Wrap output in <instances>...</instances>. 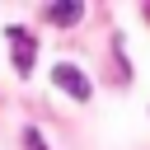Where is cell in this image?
I'll list each match as a JSON object with an SVG mask.
<instances>
[{"label":"cell","mask_w":150,"mask_h":150,"mask_svg":"<svg viewBox=\"0 0 150 150\" xmlns=\"http://www.w3.org/2000/svg\"><path fill=\"white\" fill-rule=\"evenodd\" d=\"M80 14H84V5H47L52 23H80Z\"/></svg>","instance_id":"3957f363"},{"label":"cell","mask_w":150,"mask_h":150,"mask_svg":"<svg viewBox=\"0 0 150 150\" xmlns=\"http://www.w3.org/2000/svg\"><path fill=\"white\" fill-rule=\"evenodd\" d=\"M52 80H56V84H61L66 94H75V98H89V80H84V75H80V70L70 66V61H61V66L52 70Z\"/></svg>","instance_id":"7a4b0ae2"},{"label":"cell","mask_w":150,"mask_h":150,"mask_svg":"<svg viewBox=\"0 0 150 150\" xmlns=\"http://www.w3.org/2000/svg\"><path fill=\"white\" fill-rule=\"evenodd\" d=\"M23 141H28V150H47V145H42V136H38V131H33V127H28V131H23Z\"/></svg>","instance_id":"277c9868"},{"label":"cell","mask_w":150,"mask_h":150,"mask_svg":"<svg viewBox=\"0 0 150 150\" xmlns=\"http://www.w3.org/2000/svg\"><path fill=\"white\" fill-rule=\"evenodd\" d=\"M5 33H9V47H14V70L28 75V70H33V56H38V33H28V28H19V23L5 28Z\"/></svg>","instance_id":"6da1fadb"},{"label":"cell","mask_w":150,"mask_h":150,"mask_svg":"<svg viewBox=\"0 0 150 150\" xmlns=\"http://www.w3.org/2000/svg\"><path fill=\"white\" fill-rule=\"evenodd\" d=\"M145 19H150V5H145Z\"/></svg>","instance_id":"5b68a950"}]
</instances>
